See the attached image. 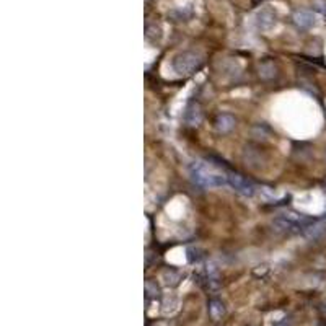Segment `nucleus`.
Here are the masks:
<instances>
[{"label": "nucleus", "mask_w": 326, "mask_h": 326, "mask_svg": "<svg viewBox=\"0 0 326 326\" xmlns=\"http://www.w3.org/2000/svg\"><path fill=\"white\" fill-rule=\"evenodd\" d=\"M292 21L298 30H310L315 24V15L308 10H297L292 15Z\"/></svg>", "instance_id": "obj_5"}, {"label": "nucleus", "mask_w": 326, "mask_h": 326, "mask_svg": "<svg viewBox=\"0 0 326 326\" xmlns=\"http://www.w3.org/2000/svg\"><path fill=\"white\" fill-rule=\"evenodd\" d=\"M217 168H219V165L215 163L194 162L189 166V177L194 185L200 188H220L229 185L227 170L219 171Z\"/></svg>", "instance_id": "obj_1"}, {"label": "nucleus", "mask_w": 326, "mask_h": 326, "mask_svg": "<svg viewBox=\"0 0 326 326\" xmlns=\"http://www.w3.org/2000/svg\"><path fill=\"white\" fill-rule=\"evenodd\" d=\"M260 2H263V0H253V4H255V5H258Z\"/></svg>", "instance_id": "obj_17"}, {"label": "nucleus", "mask_w": 326, "mask_h": 326, "mask_svg": "<svg viewBox=\"0 0 326 326\" xmlns=\"http://www.w3.org/2000/svg\"><path fill=\"white\" fill-rule=\"evenodd\" d=\"M326 230V222L324 220H315L313 223H310L308 227L304 230V235L310 240H316L320 238Z\"/></svg>", "instance_id": "obj_7"}, {"label": "nucleus", "mask_w": 326, "mask_h": 326, "mask_svg": "<svg viewBox=\"0 0 326 326\" xmlns=\"http://www.w3.org/2000/svg\"><path fill=\"white\" fill-rule=\"evenodd\" d=\"M274 326H290V323H287V321H282V323H275Z\"/></svg>", "instance_id": "obj_16"}, {"label": "nucleus", "mask_w": 326, "mask_h": 326, "mask_svg": "<svg viewBox=\"0 0 326 326\" xmlns=\"http://www.w3.org/2000/svg\"><path fill=\"white\" fill-rule=\"evenodd\" d=\"M235 124H237L235 118H233V116L229 114V113H222V114H219L215 118V129L219 132H222V134L230 132L233 128H235Z\"/></svg>", "instance_id": "obj_6"}, {"label": "nucleus", "mask_w": 326, "mask_h": 326, "mask_svg": "<svg viewBox=\"0 0 326 326\" xmlns=\"http://www.w3.org/2000/svg\"><path fill=\"white\" fill-rule=\"evenodd\" d=\"M227 180H229V186H232L238 194L245 196V197L255 196V193H256L255 185L246 177H243V174L235 173V171H227Z\"/></svg>", "instance_id": "obj_3"}, {"label": "nucleus", "mask_w": 326, "mask_h": 326, "mask_svg": "<svg viewBox=\"0 0 326 326\" xmlns=\"http://www.w3.org/2000/svg\"><path fill=\"white\" fill-rule=\"evenodd\" d=\"M193 15H194L193 8H189V7H178L168 13V16L173 18L174 21H188Z\"/></svg>", "instance_id": "obj_10"}, {"label": "nucleus", "mask_w": 326, "mask_h": 326, "mask_svg": "<svg viewBox=\"0 0 326 326\" xmlns=\"http://www.w3.org/2000/svg\"><path fill=\"white\" fill-rule=\"evenodd\" d=\"M275 21H278V15H275V12L269 7L261 8V10L258 12V15H256V27L260 30H263V31L271 30L275 24Z\"/></svg>", "instance_id": "obj_4"}, {"label": "nucleus", "mask_w": 326, "mask_h": 326, "mask_svg": "<svg viewBox=\"0 0 326 326\" xmlns=\"http://www.w3.org/2000/svg\"><path fill=\"white\" fill-rule=\"evenodd\" d=\"M321 315H323V321H324V326H326V305L321 308Z\"/></svg>", "instance_id": "obj_15"}, {"label": "nucleus", "mask_w": 326, "mask_h": 326, "mask_svg": "<svg viewBox=\"0 0 326 326\" xmlns=\"http://www.w3.org/2000/svg\"><path fill=\"white\" fill-rule=\"evenodd\" d=\"M209 315H211L212 320H220L225 315V307L222 304V300L219 298H211L209 300Z\"/></svg>", "instance_id": "obj_9"}, {"label": "nucleus", "mask_w": 326, "mask_h": 326, "mask_svg": "<svg viewBox=\"0 0 326 326\" xmlns=\"http://www.w3.org/2000/svg\"><path fill=\"white\" fill-rule=\"evenodd\" d=\"M204 64L203 56L196 51H183L178 53L171 61V69L178 75H193L196 73Z\"/></svg>", "instance_id": "obj_2"}, {"label": "nucleus", "mask_w": 326, "mask_h": 326, "mask_svg": "<svg viewBox=\"0 0 326 326\" xmlns=\"http://www.w3.org/2000/svg\"><path fill=\"white\" fill-rule=\"evenodd\" d=\"M144 287H145L147 298H157L158 295H160V289H158L157 282H154V281H145Z\"/></svg>", "instance_id": "obj_13"}, {"label": "nucleus", "mask_w": 326, "mask_h": 326, "mask_svg": "<svg viewBox=\"0 0 326 326\" xmlns=\"http://www.w3.org/2000/svg\"><path fill=\"white\" fill-rule=\"evenodd\" d=\"M162 281H163L165 286L177 287L178 284L181 282V274L178 271H174V269H165L162 272Z\"/></svg>", "instance_id": "obj_11"}, {"label": "nucleus", "mask_w": 326, "mask_h": 326, "mask_svg": "<svg viewBox=\"0 0 326 326\" xmlns=\"http://www.w3.org/2000/svg\"><path fill=\"white\" fill-rule=\"evenodd\" d=\"M260 75L263 79H272L275 75V67L272 62H264L260 65Z\"/></svg>", "instance_id": "obj_14"}, {"label": "nucleus", "mask_w": 326, "mask_h": 326, "mask_svg": "<svg viewBox=\"0 0 326 326\" xmlns=\"http://www.w3.org/2000/svg\"><path fill=\"white\" fill-rule=\"evenodd\" d=\"M162 36H163V33L158 24L148 23L145 27V38H147V41H150V43H158V41L162 39Z\"/></svg>", "instance_id": "obj_12"}, {"label": "nucleus", "mask_w": 326, "mask_h": 326, "mask_svg": "<svg viewBox=\"0 0 326 326\" xmlns=\"http://www.w3.org/2000/svg\"><path fill=\"white\" fill-rule=\"evenodd\" d=\"M185 121L189 126H197V124L203 121V111H200L199 105H189L188 110L185 113Z\"/></svg>", "instance_id": "obj_8"}]
</instances>
